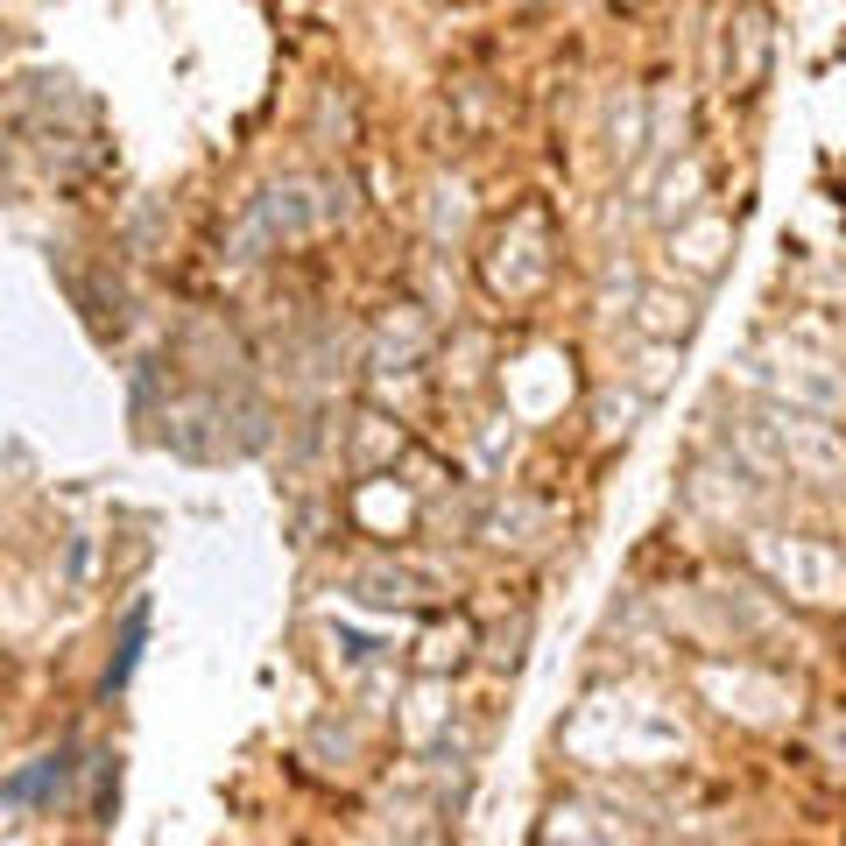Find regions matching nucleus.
Returning a JSON list of instances; mask_svg holds the SVG:
<instances>
[{"instance_id": "obj_1", "label": "nucleus", "mask_w": 846, "mask_h": 846, "mask_svg": "<svg viewBox=\"0 0 846 846\" xmlns=\"http://www.w3.org/2000/svg\"><path fill=\"white\" fill-rule=\"evenodd\" d=\"M71 768H79V747H50V755H35L29 768H14V776L0 783V812H22V804H50V797L71 783Z\"/></svg>"}, {"instance_id": "obj_2", "label": "nucleus", "mask_w": 846, "mask_h": 846, "mask_svg": "<svg viewBox=\"0 0 846 846\" xmlns=\"http://www.w3.org/2000/svg\"><path fill=\"white\" fill-rule=\"evenodd\" d=\"M142 642H148V600H134V607H127V628H121V657H113V670H106V691H121V684L134 678Z\"/></svg>"}]
</instances>
